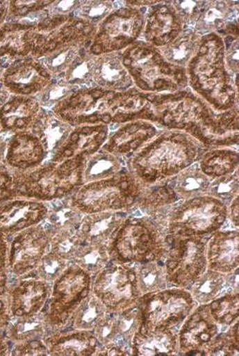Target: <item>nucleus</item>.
<instances>
[{"label":"nucleus","mask_w":239,"mask_h":356,"mask_svg":"<svg viewBox=\"0 0 239 356\" xmlns=\"http://www.w3.org/2000/svg\"><path fill=\"white\" fill-rule=\"evenodd\" d=\"M5 147H6V142L4 141L2 137H0V159L3 156Z\"/></svg>","instance_id":"nucleus-34"},{"label":"nucleus","mask_w":239,"mask_h":356,"mask_svg":"<svg viewBox=\"0 0 239 356\" xmlns=\"http://www.w3.org/2000/svg\"><path fill=\"white\" fill-rule=\"evenodd\" d=\"M238 163V154L230 150H217L203 156L201 171L211 177H222L231 174Z\"/></svg>","instance_id":"nucleus-20"},{"label":"nucleus","mask_w":239,"mask_h":356,"mask_svg":"<svg viewBox=\"0 0 239 356\" xmlns=\"http://www.w3.org/2000/svg\"><path fill=\"white\" fill-rule=\"evenodd\" d=\"M138 190L134 180L124 171L112 178L85 185L74 203L83 211L96 213L106 209L120 210L135 203Z\"/></svg>","instance_id":"nucleus-6"},{"label":"nucleus","mask_w":239,"mask_h":356,"mask_svg":"<svg viewBox=\"0 0 239 356\" xmlns=\"http://www.w3.org/2000/svg\"><path fill=\"white\" fill-rule=\"evenodd\" d=\"M126 218L127 214L123 212L90 216L83 221L81 232L84 236L90 237L88 238L90 241L97 243L111 238L113 242Z\"/></svg>","instance_id":"nucleus-16"},{"label":"nucleus","mask_w":239,"mask_h":356,"mask_svg":"<svg viewBox=\"0 0 239 356\" xmlns=\"http://www.w3.org/2000/svg\"><path fill=\"white\" fill-rule=\"evenodd\" d=\"M228 285L229 282L224 274L208 269L187 289L195 302L201 305H208L221 296Z\"/></svg>","instance_id":"nucleus-17"},{"label":"nucleus","mask_w":239,"mask_h":356,"mask_svg":"<svg viewBox=\"0 0 239 356\" xmlns=\"http://www.w3.org/2000/svg\"><path fill=\"white\" fill-rule=\"evenodd\" d=\"M41 105L34 97L12 95L0 108V128L2 132L26 131L33 122Z\"/></svg>","instance_id":"nucleus-13"},{"label":"nucleus","mask_w":239,"mask_h":356,"mask_svg":"<svg viewBox=\"0 0 239 356\" xmlns=\"http://www.w3.org/2000/svg\"><path fill=\"white\" fill-rule=\"evenodd\" d=\"M173 184L170 186L174 193L176 194L177 198L179 195L188 198V197H199L198 194L204 193L209 188V181L206 175L198 168H192L185 170L179 175V177L173 180Z\"/></svg>","instance_id":"nucleus-21"},{"label":"nucleus","mask_w":239,"mask_h":356,"mask_svg":"<svg viewBox=\"0 0 239 356\" xmlns=\"http://www.w3.org/2000/svg\"><path fill=\"white\" fill-rule=\"evenodd\" d=\"M227 209L214 197H195L176 207L168 221V234L174 236L199 237L214 234L226 222Z\"/></svg>","instance_id":"nucleus-4"},{"label":"nucleus","mask_w":239,"mask_h":356,"mask_svg":"<svg viewBox=\"0 0 239 356\" xmlns=\"http://www.w3.org/2000/svg\"><path fill=\"white\" fill-rule=\"evenodd\" d=\"M95 293L115 314H122L137 306L142 298L137 282L136 267L117 263L104 269L95 283Z\"/></svg>","instance_id":"nucleus-7"},{"label":"nucleus","mask_w":239,"mask_h":356,"mask_svg":"<svg viewBox=\"0 0 239 356\" xmlns=\"http://www.w3.org/2000/svg\"><path fill=\"white\" fill-rule=\"evenodd\" d=\"M2 131H1V128H0V134H1Z\"/></svg>","instance_id":"nucleus-38"},{"label":"nucleus","mask_w":239,"mask_h":356,"mask_svg":"<svg viewBox=\"0 0 239 356\" xmlns=\"http://www.w3.org/2000/svg\"><path fill=\"white\" fill-rule=\"evenodd\" d=\"M1 307H2V303H1V302H0V309H1Z\"/></svg>","instance_id":"nucleus-37"},{"label":"nucleus","mask_w":239,"mask_h":356,"mask_svg":"<svg viewBox=\"0 0 239 356\" xmlns=\"http://www.w3.org/2000/svg\"><path fill=\"white\" fill-rule=\"evenodd\" d=\"M122 172L120 161L110 155H99L94 157L88 163L85 178L95 180L99 178L108 177L110 175Z\"/></svg>","instance_id":"nucleus-25"},{"label":"nucleus","mask_w":239,"mask_h":356,"mask_svg":"<svg viewBox=\"0 0 239 356\" xmlns=\"http://www.w3.org/2000/svg\"><path fill=\"white\" fill-rule=\"evenodd\" d=\"M76 86L69 85L65 81H52L41 92L34 97L40 105L55 107L59 102L72 96L77 90Z\"/></svg>","instance_id":"nucleus-23"},{"label":"nucleus","mask_w":239,"mask_h":356,"mask_svg":"<svg viewBox=\"0 0 239 356\" xmlns=\"http://www.w3.org/2000/svg\"><path fill=\"white\" fill-rule=\"evenodd\" d=\"M3 292H4L3 286H0V295H1V293H3Z\"/></svg>","instance_id":"nucleus-36"},{"label":"nucleus","mask_w":239,"mask_h":356,"mask_svg":"<svg viewBox=\"0 0 239 356\" xmlns=\"http://www.w3.org/2000/svg\"><path fill=\"white\" fill-rule=\"evenodd\" d=\"M53 1H10L7 20H21L33 13L47 9Z\"/></svg>","instance_id":"nucleus-27"},{"label":"nucleus","mask_w":239,"mask_h":356,"mask_svg":"<svg viewBox=\"0 0 239 356\" xmlns=\"http://www.w3.org/2000/svg\"><path fill=\"white\" fill-rule=\"evenodd\" d=\"M219 335L220 325L204 305L187 317L177 336L181 355H208Z\"/></svg>","instance_id":"nucleus-8"},{"label":"nucleus","mask_w":239,"mask_h":356,"mask_svg":"<svg viewBox=\"0 0 239 356\" xmlns=\"http://www.w3.org/2000/svg\"><path fill=\"white\" fill-rule=\"evenodd\" d=\"M136 274L141 296L163 290L168 286L165 266L160 258L140 264Z\"/></svg>","instance_id":"nucleus-18"},{"label":"nucleus","mask_w":239,"mask_h":356,"mask_svg":"<svg viewBox=\"0 0 239 356\" xmlns=\"http://www.w3.org/2000/svg\"><path fill=\"white\" fill-rule=\"evenodd\" d=\"M239 209H238V198L236 197L235 201H233L232 207H231L230 217L232 220L233 225L238 227L239 220Z\"/></svg>","instance_id":"nucleus-31"},{"label":"nucleus","mask_w":239,"mask_h":356,"mask_svg":"<svg viewBox=\"0 0 239 356\" xmlns=\"http://www.w3.org/2000/svg\"><path fill=\"white\" fill-rule=\"evenodd\" d=\"M10 96H12V94L4 88L2 83H0V108L6 104L8 99L10 98Z\"/></svg>","instance_id":"nucleus-33"},{"label":"nucleus","mask_w":239,"mask_h":356,"mask_svg":"<svg viewBox=\"0 0 239 356\" xmlns=\"http://www.w3.org/2000/svg\"><path fill=\"white\" fill-rule=\"evenodd\" d=\"M204 237L166 234L165 250L160 259L165 266L169 287L187 289L208 268Z\"/></svg>","instance_id":"nucleus-3"},{"label":"nucleus","mask_w":239,"mask_h":356,"mask_svg":"<svg viewBox=\"0 0 239 356\" xmlns=\"http://www.w3.org/2000/svg\"><path fill=\"white\" fill-rule=\"evenodd\" d=\"M37 29L26 22L6 20L0 26V60L10 64L31 56Z\"/></svg>","instance_id":"nucleus-11"},{"label":"nucleus","mask_w":239,"mask_h":356,"mask_svg":"<svg viewBox=\"0 0 239 356\" xmlns=\"http://www.w3.org/2000/svg\"><path fill=\"white\" fill-rule=\"evenodd\" d=\"M90 277L78 268L69 269L55 286L53 322L63 323L69 312L90 295Z\"/></svg>","instance_id":"nucleus-10"},{"label":"nucleus","mask_w":239,"mask_h":356,"mask_svg":"<svg viewBox=\"0 0 239 356\" xmlns=\"http://www.w3.org/2000/svg\"><path fill=\"white\" fill-rule=\"evenodd\" d=\"M165 236L151 221L126 218L113 240L110 254L122 264L154 261L165 252Z\"/></svg>","instance_id":"nucleus-2"},{"label":"nucleus","mask_w":239,"mask_h":356,"mask_svg":"<svg viewBox=\"0 0 239 356\" xmlns=\"http://www.w3.org/2000/svg\"><path fill=\"white\" fill-rule=\"evenodd\" d=\"M206 261L211 270L222 274L238 270L239 234L238 231H217L206 242Z\"/></svg>","instance_id":"nucleus-12"},{"label":"nucleus","mask_w":239,"mask_h":356,"mask_svg":"<svg viewBox=\"0 0 239 356\" xmlns=\"http://www.w3.org/2000/svg\"><path fill=\"white\" fill-rule=\"evenodd\" d=\"M7 66L8 65L5 63L4 61L0 60V83L2 82V76H3L5 68H6Z\"/></svg>","instance_id":"nucleus-35"},{"label":"nucleus","mask_w":239,"mask_h":356,"mask_svg":"<svg viewBox=\"0 0 239 356\" xmlns=\"http://www.w3.org/2000/svg\"><path fill=\"white\" fill-rule=\"evenodd\" d=\"M98 346V339L90 334L78 333L64 337L53 347L55 355H91Z\"/></svg>","instance_id":"nucleus-22"},{"label":"nucleus","mask_w":239,"mask_h":356,"mask_svg":"<svg viewBox=\"0 0 239 356\" xmlns=\"http://www.w3.org/2000/svg\"><path fill=\"white\" fill-rule=\"evenodd\" d=\"M52 80L39 60L28 56L8 64L1 83L12 95L31 97L44 90Z\"/></svg>","instance_id":"nucleus-9"},{"label":"nucleus","mask_w":239,"mask_h":356,"mask_svg":"<svg viewBox=\"0 0 239 356\" xmlns=\"http://www.w3.org/2000/svg\"><path fill=\"white\" fill-rule=\"evenodd\" d=\"M42 143L31 131L15 132L8 143V161L12 166L28 169L38 165L44 159Z\"/></svg>","instance_id":"nucleus-15"},{"label":"nucleus","mask_w":239,"mask_h":356,"mask_svg":"<svg viewBox=\"0 0 239 356\" xmlns=\"http://www.w3.org/2000/svg\"><path fill=\"white\" fill-rule=\"evenodd\" d=\"M8 12H9V2L0 1V26L6 22Z\"/></svg>","instance_id":"nucleus-32"},{"label":"nucleus","mask_w":239,"mask_h":356,"mask_svg":"<svg viewBox=\"0 0 239 356\" xmlns=\"http://www.w3.org/2000/svg\"><path fill=\"white\" fill-rule=\"evenodd\" d=\"M141 326L142 314L138 305L122 312V314H118L117 336L125 343L130 344V346H131L134 337L140 331Z\"/></svg>","instance_id":"nucleus-24"},{"label":"nucleus","mask_w":239,"mask_h":356,"mask_svg":"<svg viewBox=\"0 0 239 356\" xmlns=\"http://www.w3.org/2000/svg\"><path fill=\"white\" fill-rule=\"evenodd\" d=\"M195 304L189 291L182 288L147 293L138 302L142 314L140 330L174 329L192 314Z\"/></svg>","instance_id":"nucleus-5"},{"label":"nucleus","mask_w":239,"mask_h":356,"mask_svg":"<svg viewBox=\"0 0 239 356\" xmlns=\"http://www.w3.org/2000/svg\"><path fill=\"white\" fill-rule=\"evenodd\" d=\"M106 307L101 300L91 299L87 305L83 306L81 314L75 321V325L82 328L98 325V323L107 315Z\"/></svg>","instance_id":"nucleus-26"},{"label":"nucleus","mask_w":239,"mask_h":356,"mask_svg":"<svg viewBox=\"0 0 239 356\" xmlns=\"http://www.w3.org/2000/svg\"><path fill=\"white\" fill-rule=\"evenodd\" d=\"M238 186V175H236V177L228 175L226 177H222L211 185L212 197L221 199L222 201H228V200L236 195Z\"/></svg>","instance_id":"nucleus-28"},{"label":"nucleus","mask_w":239,"mask_h":356,"mask_svg":"<svg viewBox=\"0 0 239 356\" xmlns=\"http://www.w3.org/2000/svg\"><path fill=\"white\" fill-rule=\"evenodd\" d=\"M64 267V261L55 256L49 255L44 259V264H42V272H44V277L47 279H53L56 277V274L59 271L63 270Z\"/></svg>","instance_id":"nucleus-30"},{"label":"nucleus","mask_w":239,"mask_h":356,"mask_svg":"<svg viewBox=\"0 0 239 356\" xmlns=\"http://www.w3.org/2000/svg\"><path fill=\"white\" fill-rule=\"evenodd\" d=\"M111 9V6L107 2H85L83 6H80L77 17L83 19L91 25L95 26L107 15V13Z\"/></svg>","instance_id":"nucleus-29"},{"label":"nucleus","mask_w":239,"mask_h":356,"mask_svg":"<svg viewBox=\"0 0 239 356\" xmlns=\"http://www.w3.org/2000/svg\"><path fill=\"white\" fill-rule=\"evenodd\" d=\"M209 312L220 326L232 325L238 320L239 299L238 289L233 288L226 293L208 304Z\"/></svg>","instance_id":"nucleus-19"},{"label":"nucleus","mask_w":239,"mask_h":356,"mask_svg":"<svg viewBox=\"0 0 239 356\" xmlns=\"http://www.w3.org/2000/svg\"><path fill=\"white\" fill-rule=\"evenodd\" d=\"M197 148L186 136L174 134L170 139L157 140L145 147L133 160L136 174L145 181L153 183L187 168L197 159Z\"/></svg>","instance_id":"nucleus-1"},{"label":"nucleus","mask_w":239,"mask_h":356,"mask_svg":"<svg viewBox=\"0 0 239 356\" xmlns=\"http://www.w3.org/2000/svg\"><path fill=\"white\" fill-rule=\"evenodd\" d=\"M133 355H176L179 352V339L173 329L140 330L131 342Z\"/></svg>","instance_id":"nucleus-14"}]
</instances>
